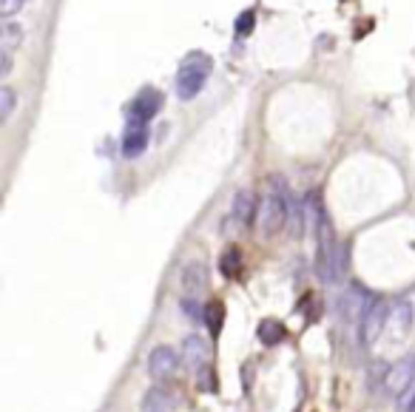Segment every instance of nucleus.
Returning a JSON list of instances; mask_svg holds the SVG:
<instances>
[{"instance_id":"nucleus-16","label":"nucleus","mask_w":415,"mask_h":412,"mask_svg":"<svg viewBox=\"0 0 415 412\" xmlns=\"http://www.w3.org/2000/svg\"><path fill=\"white\" fill-rule=\"evenodd\" d=\"M410 324H413V304L399 302V304L390 310V327H396L399 333H404V330H410Z\"/></svg>"},{"instance_id":"nucleus-24","label":"nucleus","mask_w":415,"mask_h":412,"mask_svg":"<svg viewBox=\"0 0 415 412\" xmlns=\"http://www.w3.org/2000/svg\"><path fill=\"white\" fill-rule=\"evenodd\" d=\"M399 407H401V412H415V384L399 398Z\"/></svg>"},{"instance_id":"nucleus-2","label":"nucleus","mask_w":415,"mask_h":412,"mask_svg":"<svg viewBox=\"0 0 415 412\" xmlns=\"http://www.w3.org/2000/svg\"><path fill=\"white\" fill-rule=\"evenodd\" d=\"M287 210H290V197H287V188L282 182V177L270 180V191L265 194V200L259 202V227L265 236L270 233H279L287 222Z\"/></svg>"},{"instance_id":"nucleus-4","label":"nucleus","mask_w":415,"mask_h":412,"mask_svg":"<svg viewBox=\"0 0 415 412\" xmlns=\"http://www.w3.org/2000/svg\"><path fill=\"white\" fill-rule=\"evenodd\" d=\"M413 384H415V356H404V359H399V361L387 370V376H384V390H387L390 396L401 398Z\"/></svg>"},{"instance_id":"nucleus-12","label":"nucleus","mask_w":415,"mask_h":412,"mask_svg":"<svg viewBox=\"0 0 415 412\" xmlns=\"http://www.w3.org/2000/svg\"><path fill=\"white\" fill-rule=\"evenodd\" d=\"M256 216H259L256 194H253V191H239V194L233 197V219H236L239 225H250Z\"/></svg>"},{"instance_id":"nucleus-11","label":"nucleus","mask_w":415,"mask_h":412,"mask_svg":"<svg viewBox=\"0 0 415 412\" xmlns=\"http://www.w3.org/2000/svg\"><path fill=\"white\" fill-rule=\"evenodd\" d=\"M183 290L188 293V299H197L208 290V267L203 262H191L183 270Z\"/></svg>"},{"instance_id":"nucleus-23","label":"nucleus","mask_w":415,"mask_h":412,"mask_svg":"<svg viewBox=\"0 0 415 412\" xmlns=\"http://www.w3.org/2000/svg\"><path fill=\"white\" fill-rule=\"evenodd\" d=\"M23 3H29V0H0V14L11 17L17 9H23Z\"/></svg>"},{"instance_id":"nucleus-15","label":"nucleus","mask_w":415,"mask_h":412,"mask_svg":"<svg viewBox=\"0 0 415 412\" xmlns=\"http://www.w3.org/2000/svg\"><path fill=\"white\" fill-rule=\"evenodd\" d=\"M20 43H23V26L9 20V23L3 26V31H0V48L11 54V51H14Z\"/></svg>"},{"instance_id":"nucleus-25","label":"nucleus","mask_w":415,"mask_h":412,"mask_svg":"<svg viewBox=\"0 0 415 412\" xmlns=\"http://www.w3.org/2000/svg\"><path fill=\"white\" fill-rule=\"evenodd\" d=\"M9 71H11V54L3 51V60H0V77H9Z\"/></svg>"},{"instance_id":"nucleus-9","label":"nucleus","mask_w":415,"mask_h":412,"mask_svg":"<svg viewBox=\"0 0 415 412\" xmlns=\"http://www.w3.org/2000/svg\"><path fill=\"white\" fill-rule=\"evenodd\" d=\"M208 359H210V350H208V341L203 336L194 333V336H188L183 341V361H185L188 370L200 373L203 367H208Z\"/></svg>"},{"instance_id":"nucleus-20","label":"nucleus","mask_w":415,"mask_h":412,"mask_svg":"<svg viewBox=\"0 0 415 412\" xmlns=\"http://www.w3.org/2000/svg\"><path fill=\"white\" fill-rule=\"evenodd\" d=\"M183 313L191 319V321H205V307L197 304V299H183Z\"/></svg>"},{"instance_id":"nucleus-19","label":"nucleus","mask_w":415,"mask_h":412,"mask_svg":"<svg viewBox=\"0 0 415 412\" xmlns=\"http://www.w3.org/2000/svg\"><path fill=\"white\" fill-rule=\"evenodd\" d=\"M14 100H17L14 91H11L9 86H3V88H0V120H3V123L11 117V111H14Z\"/></svg>"},{"instance_id":"nucleus-1","label":"nucleus","mask_w":415,"mask_h":412,"mask_svg":"<svg viewBox=\"0 0 415 412\" xmlns=\"http://www.w3.org/2000/svg\"><path fill=\"white\" fill-rule=\"evenodd\" d=\"M344 259H342V244L336 242L333 225L327 219V213L322 210V205L316 207V270L324 282H339Z\"/></svg>"},{"instance_id":"nucleus-7","label":"nucleus","mask_w":415,"mask_h":412,"mask_svg":"<svg viewBox=\"0 0 415 412\" xmlns=\"http://www.w3.org/2000/svg\"><path fill=\"white\" fill-rule=\"evenodd\" d=\"M180 367V356L171 350V347H154L151 356H148V373L154 381H168Z\"/></svg>"},{"instance_id":"nucleus-10","label":"nucleus","mask_w":415,"mask_h":412,"mask_svg":"<svg viewBox=\"0 0 415 412\" xmlns=\"http://www.w3.org/2000/svg\"><path fill=\"white\" fill-rule=\"evenodd\" d=\"M148 145V125L145 123H128L125 137H123V154L128 160H137Z\"/></svg>"},{"instance_id":"nucleus-6","label":"nucleus","mask_w":415,"mask_h":412,"mask_svg":"<svg viewBox=\"0 0 415 412\" xmlns=\"http://www.w3.org/2000/svg\"><path fill=\"white\" fill-rule=\"evenodd\" d=\"M387 324H390V307H387V302H379L376 299V304L362 319V341L364 344H376L381 339V333H384Z\"/></svg>"},{"instance_id":"nucleus-21","label":"nucleus","mask_w":415,"mask_h":412,"mask_svg":"<svg viewBox=\"0 0 415 412\" xmlns=\"http://www.w3.org/2000/svg\"><path fill=\"white\" fill-rule=\"evenodd\" d=\"M253 23H256L253 11H242V14L236 17V34H239V37H247V34L253 31Z\"/></svg>"},{"instance_id":"nucleus-22","label":"nucleus","mask_w":415,"mask_h":412,"mask_svg":"<svg viewBox=\"0 0 415 412\" xmlns=\"http://www.w3.org/2000/svg\"><path fill=\"white\" fill-rule=\"evenodd\" d=\"M197 378H200V390H208V393H216V376H213L210 364H208V367H203V370L197 373Z\"/></svg>"},{"instance_id":"nucleus-5","label":"nucleus","mask_w":415,"mask_h":412,"mask_svg":"<svg viewBox=\"0 0 415 412\" xmlns=\"http://www.w3.org/2000/svg\"><path fill=\"white\" fill-rule=\"evenodd\" d=\"M373 304H376V299L370 296V290H364V287L353 284V287H350V290L342 296V302H339V310H342V316H344L347 321H362Z\"/></svg>"},{"instance_id":"nucleus-13","label":"nucleus","mask_w":415,"mask_h":412,"mask_svg":"<svg viewBox=\"0 0 415 412\" xmlns=\"http://www.w3.org/2000/svg\"><path fill=\"white\" fill-rule=\"evenodd\" d=\"M174 407H177L174 396L168 390H163V387L148 390L145 398H143V412H174Z\"/></svg>"},{"instance_id":"nucleus-8","label":"nucleus","mask_w":415,"mask_h":412,"mask_svg":"<svg viewBox=\"0 0 415 412\" xmlns=\"http://www.w3.org/2000/svg\"><path fill=\"white\" fill-rule=\"evenodd\" d=\"M160 108H163V91L145 88V91H140L137 100L131 103V120H128V123H145V125H148V120H154V117L160 114Z\"/></svg>"},{"instance_id":"nucleus-17","label":"nucleus","mask_w":415,"mask_h":412,"mask_svg":"<svg viewBox=\"0 0 415 412\" xmlns=\"http://www.w3.org/2000/svg\"><path fill=\"white\" fill-rule=\"evenodd\" d=\"M219 270H222L225 276H236V273L242 270V253H239L236 247H227L225 256L219 259Z\"/></svg>"},{"instance_id":"nucleus-14","label":"nucleus","mask_w":415,"mask_h":412,"mask_svg":"<svg viewBox=\"0 0 415 412\" xmlns=\"http://www.w3.org/2000/svg\"><path fill=\"white\" fill-rule=\"evenodd\" d=\"M256 336H259V341H262L265 347H273V344L285 341L287 330H285V324H282V321L265 319V321H259V327H256Z\"/></svg>"},{"instance_id":"nucleus-18","label":"nucleus","mask_w":415,"mask_h":412,"mask_svg":"<svg viewBox=\"0 0 415 412\" xmlns=\"http://www.w3.org/2000/svg\"><path fill=\"white\" fill-rule=\"evenodd\" d=\"M222 319H225V307L219 302H210L205 307V324L210 327V336L222 333Z\"/></svg>"},{"instance_id":"nucleus-3","label":"nucleus","mask_w":415,"mask_h":412,"mask_svg":"<svg viewBox=\"0 0 415 412\" xmlns=\"http://www.w3.org/2000/svg\"><path fill=\"white\" fill-rule=\"evenodd\" d=\"M210 66L213 63H210V57L205 51H191L183 60V66L177 71V94H180V100H194L203 91L208 74H210Z\"/></svg>"}]
</instances>
